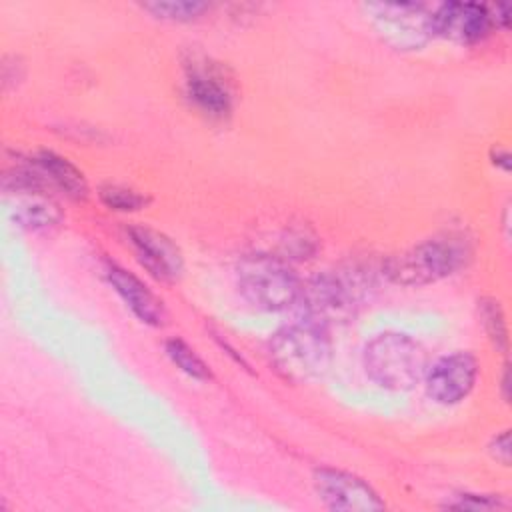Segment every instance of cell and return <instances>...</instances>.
<instances>
[{"label": "cell", "mask_w": 512, "mask_h": 512, "mask_svg": "<svg viewBox=\"0 0 512 512\" xmlns=\"http://www.w3.org/2000/svg\"><path fill=\"white\" fill-rule=\"evenodd\" d=\"M474 256V244L466 232L436 234L396 256H392L384 272L400 286H426L466 268Z\"/></svg>", "instance_id": "cell-1"}, {"label": "cell", "mask_w": 512, "mask_h": 512, "mask_svg": "<svg viewBox=\"0 0 512 512\" xmlns=\"http://www.w3.org/2000/svg\"><path fill=\"white\" fill-rule=\"evenodd\" d=\"M370 278L360 268L320 274L302 284L296 306L302 322L328 328L354 318L362 300L368 294Z\"/></svg>", "instance_id": "cell-2"}, {"label": "cell", "mask_w": 512, "mask_h": 512, "mask_svg": "<svg viewBox=\"0 0 512 512\" xmlns=\"http://www.w3.org/2000/svg\"><path fill=\"white\" fill-rule=\"evenodd\" d=\"M268 352L274 370L294 384L322 378L332 362V344L326 330L302 320L278 330Z\"/></svg>", "instance_id": "cell-3"}, {"label": "cell", "mask_w": 512, "mask_h": 512, "mask_svg": "<svg viewBox=\"0 0 512 512\" xmlns=\"http://www.w3.org/2000/svg\"><path fill=\"white\" fill-rule=\"evenodd\" d=\"M364 370L380 388L410 390L426 376V350L406 334L384 332L366 344Z\"/></svg>", "instance_id": "cell-4"}, {"label": "cell", "mask_w": 512, "mask_h": 512, "mask_svg": "<svg viewBox=\"0 0 512 512\" xmlns=\"http://www.w3.org/2000/svg\"><path fill=\"white\" fill-rule=\"evenodd\" d=\"M238 290L252 306L280 312L296 306L302 282L282 258L254 254L238 264Z\"/></svg>", "instance_id": "cell-5"}, {"label": "cell", "mask_w": 512, "mask_h": 512, "mask_svg": "<svg viewBox=\"0 0 512 512\" xmlns=\"http://www.w3.org/2000/svg\"><path fill=\"white\" fill-rule=\"evenodd\" d=\"M378 36L396 50H418L434 38V16L424 4H366Z\"/></svg>", "instance_id": "cell-6"}, {"label": "cell", "mask_w": 512, "mask_h": 512, "mask_svg": "<svg viewBox=\"0 0 512 512\" xmlns=\"http://www.w3.org/2000/svg\"><path fill=\"white\" fill-rule=\"evenodd\" d=\"M184 88L188 100L208 118L222 120L230 116L234 106V90L226 70L220 64L208 58H192L186 64Z\"/></svg>", "instance_id": "cell-7"}, {"label": "cell", "mask_w": 512, "mask_h": 512, "mask_svg": "<svg viewBox=\"0 0 512 512\" xmlns=\"http://www.w3.org/2000/svg\"><path fill=\"white\" fill-rule=\"evenodd\" d=\"M478 360L470 352H452L426 370V392L438 404H458L474 388Z\"/></svg>", "instance_id": "cell-8"}, {"label": "cell", "mask_w": 512, "mask_h": 512, "mask_svg": "<svg viewBox=\"0 0 512 512\" xmlns=\"http://www.w3.org/2000/svg\"><path fill=\"white\" fill-rule=\"evenodd\" d=\"M314 486L318 498L330 510L372 512L384 508V502L362 478L344 470L318 468L314 472Z\"/></svg>", "instance_id": "cell-9"}, {"label": "cell", "mask_w": 512, "mask_h": 512, "mask_svg": "<svg viewBox=\"0 0 512 512\" xmlns=\"http://www.w3.org/2000/svg\"><path fill=\"white\" fill-rule=\"evenodd\" d=\"M432 16L434 36L460 44H476L494 28L490 8L474 2H446L432 10Z\"/></svg>", "instance_id": "cell-10"}, {"label": "cell", "mask_w": 512, "mask_h": 512, "mask_svg": "<svg viewBox=\"0 0 512 512\" xmlns=\"http://www.w3.org/2000/svg\"><path fill=\"white\" fill-rule=\"evenodd\" d=\"M130 242L140 264L162 282H174L184 270V260L178 246L158 230L148 226H132L128 230Z\"/></svg>", "instance_id": "cell-11"}, {"label": "cell", "mask_w": 512, "mask_h": 512, "mask_svg": "<svg viewBox=\"0 0 512 512\" xmlns=\"http://www.w3.org/2000/svg\"><path fill=\"white\" fill-rule=\"evenodd\" d=\"M106 278L138 320H142L144 324H150V326L164 324V320H166L164 304L132 272L124 270L118 264H108Z\"/></svg>", "instance_id": "cell-12"}, {"label": "cell", "mask_w": 512, "mask_h": 512, "mask_svg": "<svg viewBox=\"0 0 512 512\" xmlns=\"http://www.w3.org/2000/svg\"><path fill=\"white\" fill-rule=\"evenodd\" d=\"M16 222L28 230H48L62 220L58 204L44 190H16Z\"/></svg>", "instance_id": "cell-13"}, {"label": "cell", "mask_w": 512, "mask_h": 512, "mask_svg": "<svg viewBox=\"0 0 512 512\" xmlns=\"http://www.w3.org/2000/svg\"><path fill=\"white\" fill-rule=\"evenodd\" d=\"M36 164L42 168L46 178L54 182L66 196L82 200L88 194V184L84 174L64 156L52 152V150H42L36 156Z\"/></svg>", "instance_id": "cell-14"}, {"label": "cell", "mask_w": 512, "mask_h": 512, "mask_svg": "<svg viewBox=\"0 0 512 512\" xmlns=\"http://www.w3.org/2000/svg\"><path fill=\"white\" fill-rule=\"evenodd\" d=\"M142 8L152 12L156 18H162V20L190 22V20H196L202 14H206L210 10V4H206V2H190V0H182V2H148Z\"/></svg>", "instance_id": "cell-15"}, {"label": "cell", "mask_w": 512, "mask_h": 512, "mask_svg": "<svg viewBox=\"0 0 512 512\" xmlns=\"http://www.w3.org/2000/svg\"><path fill=\"white\" fill-rule=\"evenodd\" d=\"M480 318L484 324V330L494 344L496 350L506 352L508 348V330H506V320L504 312L500 308V302L494 298H484L480 302Z\"/></svg>", "instance_id": "cell-16"}, {"label": "cell", "mask_w": 512, "mask_h": 512, "mask_svg": "<svg viewBox=\"0 0 512 512\" xmlns=\"http://www.w3.org/2000/svg\"><path fill=\"white\" fill-rule=\"evenodd\" d=\"M166 354L170 356V360L184 372L188 374L190 378H196V380H206L210 378V370L208 366L204 364V360L182 340L178 338H172L166 342Z\"/></svg>", "instance_id": "cell-17"}, {"label": "cell", "mask_w": 512, "mask_h": 512, "mask_svg": "<svg viewBox=\"0 0 512 512\" xmlns=\"http://www.w3.org/2000/svg\"><path fill=\"white\" fill-rule=\"evenodd\" d=\"M100 200L110 208L118 212H134L146 206V196L136 192L134 188L122 186V184H104L100 186Z\"/></svg>", "instance_id": "cell-18"}, {"label": "cell", "mask_w": 512, "mask_h": 512, "mask_svg": "<svg viewBox=\"0 0 512 512\" xmlns=\"http://www.w3.org/2000/svg\"><path fill=\"white\" fill-rule=\"evenodd\" d=\"M444 508H452V510H504L508 508V504L496 496H486V494H456L450 496L444 502Z\"/></svg>", "instance_id": "cell-19"}, {"label": "cell", "mask_w": 512, "mask_h": 512, "mask_svg": "<svg viewBox=\"0 0 512 512\" xmlns=\"http://www.w3.org/2000/svg\"><path fill=\"white\" fill-rule=\"evenodd\" d=\"M490 454L494 460L502 462L504 466L510 464V434L508 430H504L502 434L494 436L490 442Z\"/></svg>", "instance_id": "cell-20"}, {"label": "cell", "mask_w": 512, "mask_h": 512, "mask_svg": "<svg viewBox=\"0 0 512 512\" xmlns=\"http://www.w3.org/2000/svg\"><path fill=\"white\" fill-rule=\"evenodd\" d=\"M494 164L502 166V170H510V154L506 150H496L494 152Z\"/></svg>", "instance_id": "cell-21"}, {"label": "cell", "mask_w": 512, "mask_h": 512, "mask_svg": "<svg viewBox=\"0 0 512 512\" xmlns=\"http://www.w3.org/2000/svg\"><path fill=\"white\" fill-rule=\"evenodd\" d=\"M510 378H508V366H506V370H504V374H502V394H504V400L508 402V396H510Z\"/></svg>", "instance_id": "cell-22"}]
</instances>
